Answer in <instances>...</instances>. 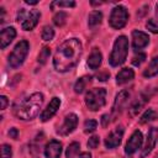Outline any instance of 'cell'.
<instances>
[{"label": "cell", "mask_w": 158, "mask_h": 158, "mask_svg": "<svg viewBox=\"0 0 158 158\" xmlns=\"http://www.w3.org/2000/svg\"><path fill=\"white\" fill-rule=\"evenodd\" d=\"M83 48L78 38L64 41L58 48L53 58V65L58 72H68L73 69L81 56Z\"/></svg>", "instance_id": "1"}, {"label": "cell", "mask_w": 158, "mask_h": 158, "mask_svg": "<svg viewBox=\"0 0 158 158\" xmlns=\"http://www.w3.org/2000/svg\"><path fill=\"white\" fill-rule=\"evenodd\" d=\"M42 104H43V95L41 93H35L28 98H26L25 100H22L20 105H17L14 109V112L16 117L20 120H32L38 115Z\"/></svg>", "instance_id": "2"}, {"label": "cell", "mask_w": 158, "mask_h": 158, "mask_svg": "<svg viewBox=\"0 0 158 158\" xmlns=\"http://www.w3.org/2000/svg\"><path fill=\"white\" fill-rule=\"evenodd\" d=\"M128 53V40L125 36H120L116 38L114 43V48L111 52V56L109 58V62L112 67H118L121 65L127 57Z\"/></svg>", "instance_id": "3"}, {"label": "cell", "mask_w": 158, "mask_h": 158, "mask_svg": "<svg viewBox=\"0 0 158 158\" xmlns=\"http://www.w3.org/2000/svg\"><path fill=\"white\" fill-rule=\"evenodd\" d=\"M106 102V90L104 88H95L91 89L85 95V104L89 110L98 111L100 110Z\"/></svg>", "instance_id": "4"}, {"label": "cell", "mask_w": 158, "mask_h": 158, "mask_svg": "<svg viewBox=\"0 0 158 158\" xmlns=\"http://www.w3.org/2000/svg\"><path fill=\"white\" fill-rule=\"evenodd\" d=\"M27 53H28V42L27 41H20L15 46L12 53L9 57V64H10V67L19 68L23 63Z\"/></svg>", "instance_id": "5"}, {"label": "cell", "mask_w": 158, "mask_h": 158, "mask_svg": "<svg viewBox=\"0 0 158 158\" xmlns=\"http://www.w3.org/2000/svg\"><path fill=\"white\" fill-rule=\"evenodd\" d=\"M128 20V12L127 10L123 7V6H116L114 7L111 15H110V19H109V22H110V26L112 28H116V30H120L122 28L126 22Z\"/></svg>", "instance_id": "6"}, {"label": "cell", "mask_w": 158, "mask_h": 158, "mask_svg": "<svg viewBox=\"0 0 158 158\" xmlns=\"http://www.w3.org/2000/svg\"><path fill=\"white\" fill-rule=\"evenodd\" d=\"M40 17H41V12L38 10H31L30 12L25 14V10L21 9L20 12H19V17L17 19H19V21L22 20V23H21L22 28L28 31V30H32L38 23Z\"/></svg>", "instance_id": "7"}, {"label": "cell", "mask_w": 158, "mask_h": 158, "mask_svg": "<svg viewBox=\"0 0 158 158\" xmlns=\"http://www.w3.org/2000/svg\"><path fill=\"white\" fill-rule=\"evenodd\" d=\"M77 125H78V116H77L75 114H69V115L65 116L64 122H63V125L58 128L57 133L60 135V136H67V135L72 133V132L75 130Z\"/></svg>", "instance_id": "8"}, {"label": "cell", "mask_w": 158, "mask_h": 158, "mask_svg": "<svg viewBox=\"0 0 158 158\" xmlns=\"http://www.w3.org/2000/svg\"><path fill=\"white\" fill-rule=\"evenodd\" d=\"M143 143V137H142V133L137 130L132 133V136L130 137V139L127 141L126 143V147H125V152L126 154H133L138 148H141Z\"/></svg>", "instance_id": "9"}, {"label": "cell", "mask_w": 158, "mask_h": 158, "mask_svg": "<svg viewBox=\"0 0 158 158\" xmlns=\"http://www.w3.org/2000/svg\"><path fill=\"white\" fill-rule=\"evenodd\" d=\"M158 142V127H152L148 132V136H147V141L144 143V147L142 149V153H141V157L144 158L146 156H148L152 149L156 147V143Z\"/></svg>", "instance_id": "10"}, {"label": "cell", "mask_w": 158, "mask_h": 158, "mask_svg": "<svg viewBox=\"0 0 158 158\" xmlns=\"http://www.w3.org/2000/svg\"><path fill=\"white\" fill-rule=\"evenodd\" d=\"M122 137H123V127H121V126L116 127L114 131L110 132V135L105 139L106 148H116L121 143Z\"/></svg>", "instance_id": "11"}, {"label": "cell", "mask_w": 158, "mask_h": 158, "mask_svg": "<svg viewBox=\"0 0 158 158\" xmlns=\"http://www.w3.org/2000/svg\"><path fill=\"white\" fill-rule=\"evenodd\" d=\"M149 42V37L147 33L141 31H133L132 32V47L135 51H139L144 48Z\"/></svg>", "instance_id": "12"}, {"label": "cell", "mask_w": 158, "mask_h": 158, "mask_svg": "<svg viewBox=\"0 0 158 158\" xmlns=\"http://www.w3.org/2000/svg\"><path fill=\"white\" fill-rule=\"evenodd\" d=\"M59 106H60V99L59 98H53L51 101H49V104L47 105V107L43 110V112L41 114V120L44 122V121H48L51 117H53L54 116V114L58 111V109H59Z\"/></svg>", "instance_id": "13"}, {"label": "cell", "mask_w": 158, "mask_h": 158, "mask_svg": "<svg viewBox=\"0 0 158 158\" xmlns=\"http://www.w3.org/2000/svg\"><path fill=\"white\" fill-rule=\"evenodd\" d=\"M62 153V143L57 139H52L47 143L44 148L46 158H59Z\"/></svg>", "instance_id": "14"}, {"label": "cell", "mask_w": 158, "mask_h": 158, "mask_svg": "<svg viewBox=\"0 0 158 158\" xmlns=\"http://www.w3.org/2000/svg\"><path fill=\"white\" fill-rule=\"evenodd\" d=\"M15 37H16V30L14 27H6V28L1 30V32H0V47H1V49H4L6 46H9Z\"/></svg>", "instance_id": "15"}, {"label": "cell", "mask_w": 158, "mask_h": 158, "mask_svg": "<svg viewBox=\"0 0 158 158\" xmlns=\"http://www.w3.org/2000/svg\"><path fill=\"white\" fill-rule=\"evenodd\" d=\"M128 98H130V93L126 91V90H122L116 95V99H115V102H114V107H112L114 114H120L122 111V109L125 107V105L128 101Z\"/></svg>", "instance_id": "16"}, {"label": "cell", "mask_w": 158, "mask_h": 158, "mask_svg": "<svg viewBox=\"0 0 158 158\" xmlns=\"http://www.w3.org/2000/svg\"><path fill=\"white\" fill-rule=\"evenodd\" d=\"M102 62V56L98 48H94L88 58V65L90 69H98Z\"/></svg>", "instance_id": "17"}, {"label": "cell", "mask_w": 158, "mask_h": 158, "mask_svg": "<svg viewBox=\"0 0 158 158\" xmlns=\"http://www.w3.org/2000/svg\"><path fill=\"white\" fill-rule=\"evenodd\" d=\"M133 77H135V73H133V70L132 69H130V68H123V69H121L118 73H117V75H116V83L117 84H125V83H128L130 80H132L133 79Z\"/></svg>", "instance_id": "18"}, {"label": "cell", "mask_w": 158, "mask_h": 158, "mask_svg": "<svg viewBox=\"0 0 158 158\" xmlns=\"http://www.w3.org/2000/svg\"><path fill=\"white\" fill-rule=\"evenodd\" d=\"M148 100H149V95H144V94H142V95H141V98H139L138 100H136V101L131 105V107H130V115H131V116L137 115Z\"/></svg>", "instance_id": "19"}, {"label": "cell", "mask_w": 158, "mask_h": 158, "mask_svg": "<svg viewBox=\"0 0 158 158\" xmlns=\"http://www.w3.org/2000/svg\"><path fill=\"white\" fill-rule=\"evenodd\" d=\"M90 83H91V77H90V75H84V77L79 78V79L77 80L75 85H74V91H75L77 94L83 93V91L88 88V85H89Z\"/></svg>", "instance_id": "20"}, {"label": "cell", "mask_w": 158, "mask_h": 158, "mask_svg": "<svg viewBox=\"0 0 158 158\" xmlns=\"http://www.w3.org/2000/svg\"><path fill=\"white\" fill-rule=\"evenodd\" d=\"M157 74H158V57H154L151 60V63L148 64V67L144 69L143 75L146 78H152V77H154Z\"/></svg>", "instance_id": "21"}, {"label": "cell", "mask_w": 158, "mask_h": 158, "mask_svg": "<svg viewBox=\"0 0 158 158\" xmlns=\"http://www.w3.org/2000/svg\"><path fill=\"white\" fill-rule=\"evenodd\" d=\"M101 20H102V14L100 11H93L90 15H89V19H88V23L90 27H94V26H98L101 23Z\"/></svg>", "instance_id": "22"}, {"label": "cell", "mask_w": 158, "mask_h": 158, "mask_svg": "<svg viewBox=\"0 0 158 158\" xmlns=\"http://www.w3.org/2000/svg\"><path fill=\"white\" fill-rule=\"evenodd\" d=\"M156 117H157V112H156L154 110H152V109H148V110L141 116V118H139V123H147V122L154 120Z\"/></svg>", "instance_id": "23"}, {"label": "cell", "mask_w": 158, "mask_h": 158, "mask_svg": "<svg viewBox=\"0 0 158 158\" xmlns=\"http://www.w3.org/2000/svg\"><path fill=\"white\" fill-rule=\"evenodd\" d=\"M79 148H80V146L78 142H73L72 144H69V147L67 148V152H65L67 158H75L79 152Z\"/></svg>", "instance_id": "24"}, {"label": "cell", "mask_w": 158, "mask_h": 158, "mask_svg": "<svg viewBox=\"0 0 158 158\" xmlns=\"http://www.w3.org/2000/svg\"><path fill=\"white\" fill-rule=\"evenodd\" d=\"M41 37L43 41H51L53 37H54V30L51 27V26H44L43 30H42V33H41Z\"/></svg>", "instance_id": "25"}, {"label": "cell", "mask_w": 158, "mask_h": 158, "mask_svg": "<svg viewBox=\"0 0 158 158\" xmlns=\"http://www.w3.org/2000/svg\"><path fill=\"white\" fill-rule=\"evenodd\" d=\"M65 21H67V14L65 12H63V11H59V12H57L56 15H54V17H53V22H54V25H57V26H63L64 23H65Z\"/></svg>", "instance_id": "26"}, {"label": "cell", "mask_w": 158, "mask_h": 158, "mask_svg": "<svg viewBox=\"0 0 158 158\" xmlns=\"http://www.w3.org/2000/svg\"><path fill=\"white\" fill-rule=\"evenodd\" d=\"M49 56H51V49H49L48 47H43V48L41 49L40 54H38V62H40L41 64H44V63L47 62V59L49 58Z\"/></svg>", "instance_id": "27"}, {"label": "cell", "mask_w": 158, "mask_h": 158, "mask_svg": "<svg viewBox=\"0 0 158 158\" xmlns=\"http://www.w3.org/2000/svg\"><path fill=\"white\" fill-rule=\"evenodd\" d=\"M98 127V122L95 120H86L84 123V132L85 133H91L96 130Z\"/></svg>", "instance_id": "28"}, {"label": "cell", "mask_w": 158, "mask_h": 158, "mask_svg": "<svg viewBox=\"0 0 158 158\" xmlns=\"http://www.w3.org/2000/svg\"><path fill=\"white\" fill-rule=\"evenodd\" d=\"M146 27H147L152 33H158V20H154V19L148 20L147 23H146Z\"/></svg>", "instance_id": "29"}, {"label": "cell", "mask_w": 158, "mask_h": 158, "mask_svg": "<svg viewBox=\"0 0 158 158\" xmlns=\"http://www.w3.org/2000/svg\"><path fill=\"white\" fill-rule=\"evenodd\" d=\"M12 156V149L9 144H2L1 147V158H11Z\"/></svg>", "instance_id": "30"}, {"label": "cell", "mask_w": 158, "mask_h": 158, "mask_svg": "<svg viewBox=\"0 0 158 158\" xmlns=\"http://www.w3.org/2000/svg\"><path fill=\"white\" fill-rule=\"evenodd\" d=\"M144 59H146V54H144V53H138V56H135V57H133L132 64L136 65V67H138V65H141V64L144 62Z\"/></svg>", "instance_id": "31"}, {"label": "cell", "mask_w": 158, "mask_h": 158, "mask_svg": "<svg viewBox=\"0 0 158 158\" xmlns=\"http://www.w3.org/2000/svg\"><path fill=\"white\" fill-rule=\"evenodd\" d=\"M54 5H57V6H59V7H63V6H65V7H73V6H75V2L74 1H54V2H52V7L54 6Z\"/></svg>", "instance_id": "32"}, {"label": "cell", "mask_w": 158, "mask_h": 158, "mask_svg": "<svg viewBox=\"0 0 158 158\" xmlns=\"http://www.w3.org/2000/svg\"><path fill=\"white\" fill-rule=\"evenodd\" d=\"M99 142H100L99 137H98V136H93V137H90L89 141H88V147H89V148H96V147L99 146Z\"/></svg>", "instance_id": "33"}, {"label": "cell", "mask_w": 158, "mask_h": 158, "mask_svg": "<svg viewBox=\"0 0 158 158\" xmlns=\"http://www.w3.org/2000/svg\"><path fill=\"white\" fill-rule=\"evenodd\" d=\"M109 77H110V73H107V72H102V73H99L96 75V78L99 80H101V81H105L106 79H109Z\"/></svg>", "instance_id": "34"}, {"label": "cell", "mask_w": 158, "mask_h": 158, "mask_svg": "<svg viewBox=\"0 0 158 158\" xmlns=\"http://www.w3.org/2000/svg\"><path fill=\"white\" fill-rule=\"evenodd\" d=\"M0 102H1V105H0V109L1 110H5L6 109V106H7V98L6 96H0Z\"/></svg>", "instance_id": "35"}, {"label": "cell", "mask_w": 158, "mask_h": 158, "mask_svg": "<svg viewBox=\"0 0 158 158\" xmlns=\"http://www.w3.org/2000/svg\"><path fill=\"white\" fill-rule=\"evenodd\" d=\"M109 123H110V116L109 115H102V117H101V125L104 127H106Z\"/></svg>", "instance_id": "36"}, {"label": "cell", "mask_w": 158, "mask_h": 158, "mask_svg": "<svg viewBox=\"0 0 158 158\" xmlns=\"http://www.w3.org/2000/svg\"><path fill=\"white\" fill-rule=\"evenodd\" d=\"M17 133H19V132H17L16 128H10V131H9V136H10L11 138H15V139L17 138Z\"/></svg>", "instance_id": "37"}, {"label": "cell", "mask_w": 158, "mask_h": 158, "mask_svg": "<svg viewBox=\"0 0 158 158\" xmlns=\"http://www.w3.org/2000/svg\"><path fill=\"white\" fill-rule=\"evenodd\" d=\"M75 158H91V154H90V153H88V152H83L81 154L77 156Z\"/></svg>", "instance_id": "38"}, {"label": "cell", "mask_w": 158, "mask_h": 158, "mask_svg": "<svg viewBox=\"0 0 158 158\" xmlns=\"http://www.w3.org/2000/svg\"><path fill=\"white\" fill-rule=\"evenodd\" d=\"M38 1L37 0H26V4H30V5H36Z\"/></svg>", "instance_id": "39"}, {"label": "cell", "mask_w": 158, "mask_h": 158, "mask_svg": "<svg viewBox=\"0 0 158 158\" xmlns=\"http://www.w3.org/2000/svg\"><path fill=\"white\" fill-rule=\"evenodd\" d=\"M157 14H158V4H157Z\"/></svg>", "instance_id": "40"}]
</instances>
